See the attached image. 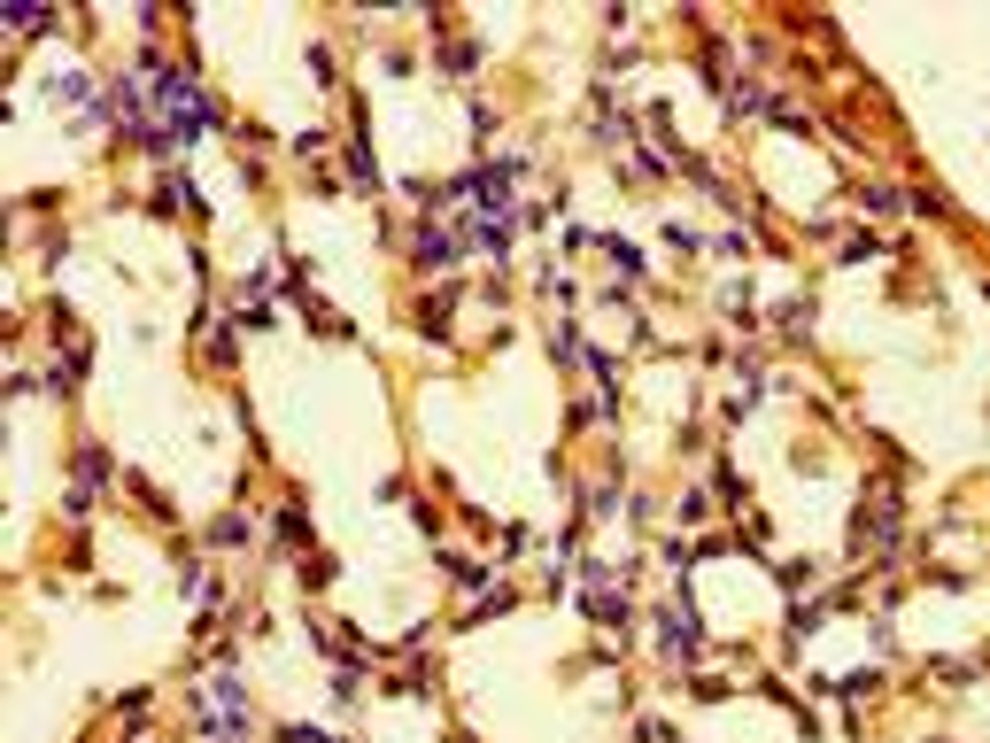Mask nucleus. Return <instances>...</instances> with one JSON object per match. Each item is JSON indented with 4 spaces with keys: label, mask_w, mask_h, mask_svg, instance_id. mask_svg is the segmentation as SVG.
Returning <instances> with one entry per match:
<instances>
[{
    "label": "nucleus",
    "mask_w": 990,
    "mask_h": 743,
    "mask_svg": "<svg viewBox=\"0 0 990 743\" xmlns=\"http://www.w3.org/2000/svg\"><path fill=\"white\" fill-rule=\"evenodd\" d=\"M658 635H666V651H673V658H697V651H704V627H697V612H689V604H673Z\"/></svg>",
    "instance_id": "f257e3e1"
},
{
    "label": "nucleus",
    "mask_w": 990,
    "mask_h": 743,
    "mask_svg": "<svg viewBox=\"0 0 990 743\" xmlns=\"http://www.w3.org/2000/svg\"><path fill=\"white\" fill-rule=\"evenodd\" d=\"M418 264H426V271H449V264H457V240L441 233V225H426V233H418Z\"/></svg>",
    "instance_id": "f03ea898"
},
{
    "label": "nucleus",
    "mask_w": 990,
    "mask_h": 743,
    "mask_svg": "<svg viewBox=\"0 0 990 743\" xmlns=\"http://www.w3.org/2000/svg\"><path fill=\"white\" fill-rule=\"evenodd\" d=\"M596 620H604V627H619V635H627V596L596 589Z\"/></svg>",
    "instance_id": "7ed1b4c3"
},
{
    "label": "nucleus",
    "mask_w": 990,
    "mask_h": 743,
    "mask_svg": "<svg viewBox=\"0 0 990 743\" xmlns=\"http://www.w3.org/2000/svg\"><path fill=\"white\" fill-rule=\"evenodd\" d=\"M604 256H612V264L627 271V279H642V256H635V248H627V240H612V248H604Z\"/></svg>",
    "instance_id": "20e7f679"
}]
</instances>
